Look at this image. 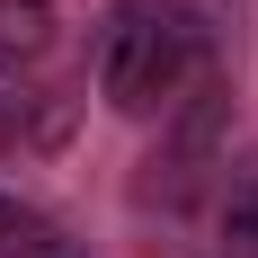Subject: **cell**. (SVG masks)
Here are the masks:
<instances>
[{
	"instance_id": "1",
	"label": "cell",
	"mask_w": 258,
	"mask_h": 258,
	"mask_svg": "<svg viewBox=\"0 0 258 258\" xmlns=\"http://www.w3.org/2000/svg\"><path fill=\"white\" fill-rule=\"evenodd\" d=\"M98 98L116 116H169L214 72V27L187 0H116L98 27Z\"/></svg>"
},
{
	"instance_id": "2",
	"label": "cell",
	"mask_w": 258,
	"mask_h": 258,
	"mask_svg": "<svg viewBox=\"0 0 258 258\" xmlns=\"http://www.w3.org/2000/svg\"><path fill=\"white\" fill-rule=\"evenodd\" d=\"M62 143H72V98H53V89H36V80L0 72V152L36 160V152H62Z\"/></svg>"
},
{
	"instance_id": "3",
	"label": "cell",
	"mask_w": 258,
	"mask_h": 258,
	"mask_svg": "<svg viewBox=\"0 0 258 258\" xmlns=\"http://www.w3.org/2000/svg\"><path fill=\"white\" fill-rule=\"evenodd\" d=\"M53 45V0H0V53H45Z\"/></svg>"
},
{
	"instance_id": "4",
	"label": "cell",
	"mask_w": 258,
	"mask_h": 258,
	"mask_svg": "<svg viewBox=\"0 0 258 258\" xmlns=\"http://www.w3.org/2000/svg\"><path fill=\"white\" fill-rule=\"evenodd\" d=\"M53 240H62V232H53V223H45L36 205H18V196H0V258H45Z\"/></svg>"
},
{
	"instance_id": "5",
	"label": "cell",
	"mask_w": 258,
	"mask_h": 258,
	"mask_svg": "<svg viewBox=\"0 0 258 258\" xmlns=\"http://www.w3.org/2000/svg\"><path fill=\"white\" fill-rule=\"evenodd\" d=\"M45 258H80V249H72V240H53V249H45Z\"/></svg>"
}]
</instances>
